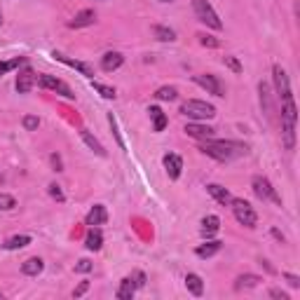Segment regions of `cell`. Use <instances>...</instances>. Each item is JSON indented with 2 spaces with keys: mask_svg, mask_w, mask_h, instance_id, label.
Listing matches in <instances>:
<instances>
[{
  "mask_svg": "<svg viewBox=\"0 0 300 300\" xmlns=\"http://www.w3.org/2000/svg\"><path fill=\"white\" fill-rule=\"evenodd\" d=\"M258 281H263V279L256 277V274H242V277H237L235 288H237V291H242V288H253V286H258Z\"/></svg>",
  "mask_w": 300,
  "mask_h": 300,
  "instance_id": "27",
  "label": "cell"
},
{
  "mask_svg": "<svg viewBox=\"0 0 300 300\" xmlns=\"http://www.w3.org/2000/svg\"><path fill=\"white\" fill-rule=\"evenodd\" d=\"M94 21H96L94 10H82V12H78L73 19L68 21V28H85V26H92Z\"/></svg>",
  "mask_w": 300,
  "mask_h": 300,
  "instance_id": "12",
  "label": "cell"
},
{
  "mask_svg": "<svg viewBox=\"0 0 300 300\" xmlns=\"http://www.w3.org/2000/svg\"><path fill=\"white\" fill-rule=\"evenodd\" d=\"M87 288H89V281H80V286H78V288L73 291V295H75V298H80V295L85 293Z\"/></svg>",
  "mask_w": 300,
  "mask_h": 300,
  "instance_id": "42",
  "label": "cell"
},
{
  "mask_svg": "<svg viewBox=\"0 0 300 300\" xmlns=\"http://www.w3.org/2000/svg\"><path fill=\"white\" fill-rule=\"evenodd\" d=\"M206 190H209V195H211L216 202H220V204H230V199H232V195L228 190H225L223 185H218V183H211V185H206Z\"/></svg>",
  "mask_w": 300,
  "mask_h": 300,
  "instance_id": "18",
  "label": "cell"
},
{
  "mask_svg": "<svg viewBox=\"0 0 300 300\" xmlns=\"http://www.w3.org/2000/svg\"><path fill=\"white\" fill-rule=\"evenodd\" d=\"M31 244V237L28 235H17V237H10L5 242V249L7 251H14V249H24V246Z\"/></svg>",
  "mask_w": 300,
  "mask_h": 300,
  "instance_id": "26",
  "label": "cell"
},
{
  "mask_svg": "<svg viewBox=\"0 0 300 300\" xmlns=\"http://www.w3.org/2000/svg\"><path fill=\"white\" fill-rule=\"evenodd\" d=\"M160 3H171V0H160Z\"/></svg>",
  "mask_w": 300,
  "mask_h": 300,
  "instance_id": "45",
  "label": "cell"
},
{
  "mask_svg": "<svg viewBox=\"0 0 300 300\" xmlns=\"http://www.w3.org/2000/svg\"><path fill=\"white\" fill-rule=\"evenodd\" d=\"M143 284H145L143 272H136V286H143Z\"/></svg>",
  "mask_w": 300,
  "mask_h": 300,
  "instance_id": "44",
  "label": "cell"
},
{
  "mask_svg": "<svg viewBox=\"0 0 300 300\" xmlns=\"http://www.w3.org/2000/svg\"><path fill=\"white\" fill-rule=\"evenodd\" d=\"M17 206V199L12 197V195H0V211H10V209H14Z\"/></svg>",
  "mask_w": 300,
  "mask_h": 300,
  "instance_id": "32",
  "label": "cell"
},
{
  "mask_svg": "<svg viewBox=\"0 0 300 300\" xmlns=\"http://www.w3.org/2000/svg\"><path fill=\"white\" fill-rule=\"evenodd\" d=\"M108 122H110V127H113V131H115V136H117V143H120V148H124V141L120 138V134H117V122H115V117H113V113L108 115Z\"/></svg>",
  "mask_w": 300,
  "mask_h": 300,
  "instance_id": "40",
  "label": "cell"
},
{
  "mask_svg": "<svg viewBox=\"0 0 300 300\" xmlns=\"http://www.w3.org/2000/svg\"><path fill=\"white\" fill-rule=\"evenodd\" d=\"M251 185H253V192H256V197H260V199H270V202H274V204H279V206H281V197L277 195V192H274L272 183H270V181H267L265 176H253Z\"/></svg>",
  "mask_w": 300,
  "mask_h": 300,
  "instance_id": "6",
  "label": "cell"
},
{
  "mask_svg": "<svg viewBox=\"0 0 300 300\" xmlns=\"http://www.w3.org/2000/svg\"><path fill=\"white\" fill-rule=\"evenodd\" d=\"M92 267H94V265H92L87 258H82V260H78V265H75V272H89Z\"/></svg>",
  "mask_w": 300,
  "mask_h": 300,
  "instance_id": "37",
  "label": "cell"
},
{
  "mask_svg": "<svg viewBox=\"0 0 300 300\" xmlns=\"http://www.w3.org/2000/svg\"><path fill=\"white\" fill-rule=\"evenodd\" d=\"M270 295H272V298H277V300H288V295L284 293V291H279V288H272V291H270Z\"/></svg>",
  "mask_w": 300,
  "mask_h": 300,
  "instance_id": "43",
  "label": "cell"
},
{
  "mask_svg": "<svg viewBox=\"0 0 300 300\" xmlns=\"http://www.w3.org/2000/svg\"><path fill=\"white\" fill-rule=\"evenodd\" d=\"M101 244H103L101 230H99V228H89L87 239H85V246H87L89 251H99V249H101Z\"/></svg>",
  "mask_w": 300,
  "mask_h": 300,
  "instance_id": "17",
  "label": "cell"
},
{
  "mask_svg": "<svg viewBox=\"0 0 300 300\" xmlns=\"http://www.w3.org/2000/svg\"><path fill=\"white\" fill-rule=\"evenodd\" d=\"M185 286H188V291H190L192 295H202L204 293V284H202V277L195 272L185 274Z\"/></svg>",
  "mask_w": 300,
  "mask_h": 300,
  "instance_id": "20",
  "label": "cell"
},
{
  "mask_svg": "<svg viewBox=\"0 0 300 300\" xmlns=\"http://www.w3.org/2000/svg\"><path fill=\"white\" fill-rule=\"evenodd\" d=\"M213 127H206V124H199V122H190L185 124V134L192 138H199V141H204V138H211L213 136Z\"/></svg>",
  "mask_w": 300,
  "mask_h": 300,
  "instance_id": "10",
  "label": "cell"
},
{
  "mask_svg": "<svg viewBox=\"0 0 300 300\" xmlns=\"http://www.w3.org/2000/svg\"><path fill=\"white\" fill-rule=\"evenodd\" d=\"M80 134H82V138H85V143H87V145H89V148L94 150L96 155H101V157H106V150H103V145H101V143H99V141H96V138H94V136H92V134H89V131H87V129H82V131H80Z\"/></svg>",
  "mask_w": 300,
  "mask_h": 300,
  "instance_id": "28",
  "label": "cell"
},
{
  "mask_svg": "<svg viewBox=\"0 0 300 300\" xmlns=\"http://www.w3.org/2000/svg\"><path fill=\"white\" fill-rule=\"evenodd\" d=\"M42 260L40 258H28L24 260V265H21V272L28 274V277H35V274H40L42 272Z\"/></svg>",
  "mask_w": 300,
  "mask_h": 300,
  "instance_id": "22",
  "label": "cell"
},
{
  "mask_svg": "<svg viewBox=\"0 0 300 300\" xmlns=\"http://www.w3.org/2000/svg\"><path fill=\"white\" fill-rule=\"evenodd\" d=\"M199 42L204 45V47H220V40H216V38H211V35H204V33H199L197 35Z\"/></svg>",
  "mask_w": 300,
  "mask_h": 300,
  "instance_id": "35",
  "label": "cell"
},
{
  "mask_svg": "<svg viewBox=\"0 0 300 300\" xmlns=\"http://www.w3.org/2000/svg\"><path fill=\"white\" fill-rule=\"evenodd\" d=\"M59 61H63L66 66H70V68H75V70H80L82 75H87V78H92L94 75V70H92V66L89 63H82V61H73V59H66V56H61V54H54Z\"/></svg>",
  "mask_w": 300,
  "mask_h": 300,
  "instance_id": "21",
  "label": "cell"
},
{
  "mask_svg": "<svg viewBox=\"0 0 300 300\" xmlns=\"http://www.w3.org/2000/svg\"><path fill=\"white\" fill-rule=\"evenodd\" d=\"M106 220H108V211H106V206H103V204H96L94 209L87 213V225H89V228L103 225Z\"/></svg>",
  "mask_w": 300,
  "mask_h": 300,
  "instance_id": "15",
  "label": "cell"
},
{
  "mask_svg": "<svg viewBox=\"0 0 300 300\" xmlns=\"http://www.w3.org/2000/svg\"><path fill=\"white\" fill-rule=\"evenodd\" d=\"M199 150H202L204 155L218 160V162H230L232 157L244 155L246 145L235 143V141H211V138H204L202 145H199Z\"/></svg>",
  "mask_w": 300,
  "mask_h": 300,
  "instance_id": "1",
  "label": "cell"
},
{
  "mask_svg": "<svg viewBox=\"0 0 300 300\" xmlns=\"http://www.w3.org/2000/svg\"><path fill=\"white\" fill-rule=\"evenodd\" d=\"M0 298H3V293H0Z\"/></svg>",
  "mask_w": 300,
  "mask_h": 300,
  "instance_id": "47",
  "label": "cell"
},
{
  "mask_svg": "<svg viewBox=\"0 0 300 300\" xmlns=\"http://www.w3.org/2000/svg\"><path fill=\"white\" fill-rule=\"evenodd\" d=\"M284 279L288 281V286H293V288H298V286H300V279H298V277H295V274H291V272H286V274H284Z\"/></svg>",
  "mask_w": 300,
  "mask_h": 300,
  "instance_id": "41",
  "label": "cell"
},
{
  "mask_svg": "<svg viewBox=\"0 0 300 300\" xmlns=\"http://www.w3.org/2000/svg\"><path fill=\"white\" fill-rule=\"evenodd\" d=\"M38 124H40V120H38L35 115H26V117H24V129H26V131H35V129H38Z\"/></svg>",
  "mask_w": 300,
  "mask_h": 300,
  "instance_id": "34",
  "label": "cell"
},
{
  "mask_svg": "<svg viewBox=\"0 0 300 300\" xmlns=\"http://www.w3.org/2000/svg\"><path fill=\"white\" fill-rule=\"evenodd\" d=\"M223 63H225V66H228V68L232 70V73H242V63H239L237 59H235V56H225V59H223Z\"/></svg>",
  "mask_w": 300,
  "mask_h": 300,
  "instance_id": "36",
  "label": "cell"
},
{
  "mask_svg": "<svg viewBox=\"0 0 300 300\" xmlns=\"http://www.w3.org/2000/svg\"><path fill=\"white\" fill-rule=\"evenodd\" d=\"M272 80H274L277 96H279L281 101L293 99V94H291V85H288V75H286V70L281 68V66H272Z\"/></svg>",
  "mask_w": 300,
  "mask_h": 300,
  "instance_id": "7",
  "label": "cell"
},
{
  "mask_svg": "<svg viewBox=\"0 0 300 300\" xmlns=\"http://www.w3.org/2000/svg\"><path fill=\"white\" fill-rule=\"evenodd\" d=\"M0 24H3V14H0Z\"/></svg>",
  "mask_w": 300,
  "mask_h": 300,
  "instance_id": "46",
  "label": "cell"
},
{
  "mask_svg": "<svg viewBox=\"0 0 300 300\" xmlns=\"http://www.w3.org/2000/svg\"><path fill=\"white\" fill-rule=\"evenodd\" d=\"M40 85L45 89H52V92H56V94L66 96V99H75V92L66 85L63 80H59V78H54V75H40Z\"/></svg>",
  "mask_w": 300,
  "mask_h": 300,
  "instance_id": "9",
  "label": "cell"
},
{
  "mask_svg": "<svg viewBox=\"0 0 300 300\" xmlns=\"http://www.w3.org/2000/svg\"><path fill=\"white\" fill-rule=\"evenodd\" d=\"M33 80H35V73L31 68L21 70V73L17 75V92H19V94H26V92H31V87H33Z\"/></svg>",
  "mask_w": 300,
  "mask_h": 300,
  "instance_id": "14",
  "label": "cell"
},
{
  "mask_svg": "<svg viewBox=\"0 0 300 300\" xmlns=\"http://www.w3.org/2000/svg\"><path fill=\"white\" fill-rule=\"evenodd\" d=\"M134 291H136V281L131 279V277H124L122 281H120V288H117V298L120 300H131L134 298Z\"/></svg>",
  "mask_w": 300,
  "mask_h": 300,
  "instance_id": "16",
  "label": "cell"
},
{
  "mask_svg": "<svg viewBox=\"0 0 300 300\" xmlns=\"http://www.w3.org/2000/svg\"><path fill=\"white\" fill-rule=\"evenodd\" d=\"M192 80L197 82L199 87H204L209 94H213V96H225V85L216 78V75H211V73H202V75H195Z\"/></svg>",
  "mask_w": 300,
  "mask_h": 300,
  "instance_id": "8",
  "label": "cell"
},
{
  "mask_svg": "<svg viewBox=\"0 0 300 300\" xmlns=\"http://www.w3.org/2000/svg\"><path fill=\"white\" fill-rule=\"evenodd\" d=\"M192 7H195V14H197V19L202 21V24H206V26L213 28V31H220V28H223L220 17L213 12V7L209 5L206 0H192Z\"/></svg>",
  "mask_w": 300,
  "mask_h": 300,
  "instance_id": "4",
  "label": "cell"
},
{
  "mask_svg": "<svg viewBox=\"0 0 300 300\" xmlns=\"http://www.w3.org/2000/svg\"><path fill=\"white\" fill-rule=\"evenodd\" d=\"M181 113L185 117H190L195 122H202V120H211L216 115V108H213L211 103L206 101H197V99H190V101H185L181 106Z\"/></svg>",
  "mask_w": 300,
  "mask_h": 300,
  "instance_id": "3",
  "label": "cell"
},
{
  "mask_svg": "<svg viewBox=\"0 0 300 300\" xmlns=\"http://www.w3.org/2000/svg\"><path fill=\"white\" fill-rule=\"evenodd\" d=\"M260 103H263V108L267 110V115L272 113V101H270V89H267L265 82H260Z\"/></svg>",
  "mask_w": 300,
  "mask_h": 300,
  "instance_id": "30",
  "label": "cell"
},
{
  "mask_svg": "<svg viewBox=\"0 0 300 300\" xmlns=\"http://www.w3.org/2000/svg\"><path fill=\"white\" fill-rule=\"evenodd\" d=\"M49 195H52L54 199H59V202H63V199H66V197H63V192H61V188H59L56 183L49 185Z\"/></svg>",
  "mask_w": 300,
  "mask_h": 300,
  "instance_id": "38",
  "label": "cell"
},
{
  "mask_svg": "<svg viewBox=\"0 0 300 300\" xmlns=\"http://www.w3.org/2000/svg\"><path fill=\"white\" fill-rule=\"evenodd\" d=\"M153 33H155L157 40H162V42H174L176 40V31L174 28H167V26H153Z\"/></svg>",
  "mask_w": 300,
  "mask_h": 300,
  "instance_id": "24",
  "label": "cell"
},
{
  "mask_svg": "<svg viewBox=\"0 0 300 300\" xmlns=\"http://www.w3.org/2000/svg\"><path fill=\"white\" fill-rule=\"evenodd\" d=\"M148 113H150V117H153V127H155V131H162L164 127H167V115H164L157 106H150Z\"/></svg>",
  "mask_w": 300,
  "mask_h": 300,
  "instance_id": "23",
  "label": "cell"
},
{
  "mask_svg": "<svg viewBox=\"0 0 300 300\" xmlns=\"http://www.w3.org/2000/svg\"><path fill=\"white\" fill-rule=\"evenodd\" d=\"M92 87H94L96 92L103 96V99H115V89L108 87V85H101V82H94V80H92Z\"/></svg>",
  "mask_w": 300,
  "mask_h": 300,
  "instance_id": "31",
  "label": "cell"
},
{
  "mask_svg": "<svg viewBox=\"0 0 300 300\" xmlns=\"http://www.w3.org/2000/svg\"><path fill=\"white\" fill-rule=\"evenodd\" d=\"M164 167H167V174H169L171 181H176L178 176H181V169H183V160L178 155H174V153H169V155H164Z\"/></svg>",
  "mask_w": 300,
  "mask_h": 300,
  "instance_id": "11",
  "label": "cell"
},
{
  "mask_svg": "<svg viewBox=\"0 0 300 300\" xmlns=\"http://www.w3.org/2000/svg\"><path fill=\"white\" fill-rule=\"evenodd\" d=\"M218 251H220V242H206V244L195 249V253H197L199 258H209V256H213V253H218Z\"/></svg>",
  "mask_w": 300,
  "mask_h": 300,
  "instance_id": "25",
  "label": "cell"
},
{
  "mask_svg": "<svg viewBox=\"0 0 300 300\" xmlns=\"http://www.w3.org/2000/svg\"><path fill=\"white\" fill-rule=\"evenodd\" d=\"M122 63H124V56L120 54V52H108V54H103V59H101V68L106 70V73H110V70H117Z\"/></svg>",
  "mask_w": 300,
  "mask_h": 300,
  "instance_id": "13",
  "label": "cell"
},
{
  "mask_svg": "<svg viewBox=\"0 0 300 300\" xmlns=\"http://www.w3.org/2000/svg\"><path fill=\"white\" fill-rule=\"evenodd\" d=\"M24 63V56H17V59H12V61H0V75L7 73V70L17 68V66H21Z\"/></svg>",
  "mask_w": 300,
  "mask_h": 300,
  "instance_id": "33",
  "label": "cell"
},
{
  "mask_svg": "<svg viewBox=\"0 0 300 300\" xmlns=\"http://www.w3.org/2000/svg\"><path fill=\"white\" fill-rule=\"evenodd\" d=\"M49 162H52V167H54V171H63V164H61V157L56 155V153H52V155H49Z\"/></svg>",
  "mask_w": 300,
  "mask_h": 300,
  "instance_id": "39",
  "label": "cell"
},
{
  "mask_svg": "<svg viewBox=\"0 0 300 300\" xmlns=\"http://www.w3.org/2000/svg\"><path fill=\"white\" fill-rule=\"evenodd\" d=\"M220 230V220H218V216H206L204 220H202V237H213L216 232Z\"/></svg>",
  "mask_w": 300,
  "mask_h": 300,
  "instance_id": "19",
  "label": "cell"
},
{
  "mask_svg": "<svg viewBox=\"0 0 300 300\" xmlns=\"http://www.w3.org/2000/svg\"><path fill=\"white\" fill-rule=\"evenodd\" d=\"M232 204V213H235V218H237L239 225H244V228H256L258 223V216L253 211V206L244 199H230Z\"/></svg>",
  "mask_w": 300,
  "mask_h": 300,
  "instance_id": "5",
  "label": "cell"
},
{
  "mask_svg": "<svg viewBox=\"0 0 300 300\" xmlns=\"http://www.w3.org/2000/svg\"><path fill=\"white\" fill-rule=\"evenodd\" d=\"M295 101L288 99L284 101V110H281V136H284V148L293 150L295 148Z\"/></svg>",
  "mask_w": 300,
  "mask_h": 300,
  "instance_id": "2",
  "label": "cell"
},
{
  "mask_svg": "<svg viewBox=\"0 0 300 300\" xmlns=\"http://www.w3.org/2000/svg\"><path fill=\"white\" fill-rule=\"evenodd\" d=\"M178 96V92H176V87H160L155 92V99L157 101H174Z\"/></svg>",
  "mask_w": 300,
  "mask_h": 300,
  "instance_id": "29",
  "label": "cell"
}]
</instances>
